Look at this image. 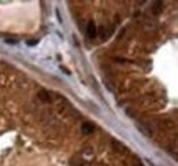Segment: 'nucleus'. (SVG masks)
I'll return each mask as SVG.
<instances>
[{
  "label": "nucleus",
  "mask_w": 178,
  "mask_h": 166,
  "mask_svg": "<svg viewBox=\"0 0 178 166\" xmlns=\"http://www.w3.org/2000/svg\"><path fill=\"white\" fill-rule=\"evenodd\" d=\"M61 69H62V70H63V72H64V73H66V74H69V70H67V69H66V67H61Z\"/></svg>",
  "instance_id": "6"
},
{
  "label": "nucleus",
  "mask_w": 178,
  "mask_h": 166,
  "mask_svg": "<svg viewBox=\"0 0 178 166\" xmlns=\"http://www.w3.org/2000/svg\"><path fill=\"white\" fill-rule=\"evenodd\" d=\"M93 130H95V126H93L92 124L86 122V124H84V125H82V132L85 133V135H89V133H92Z\"/></svg>",
  "instance_id": "2"
},
{
  "label": "nucleus",
  "mask_w": 178,
  "mask_h": 166,
  "mask_svg": "<svg viewBox=\"0 0 178 166\" xmlns=\"http://www.w3.org/2000/svg\"><path fill=\"white\" fill-rule=\"evenodd\" d=\"M38 97H40L43 102H49V96H48V93H47L45 91L38 92Z\"/></svg>",
  "instance_id": "3"
},
{
  "label": "nucleus",
  "mask_w": 178,
  "mask_h": 166,
  "mask_svg": "<svg viewBox=\"0 0 178 166\" xmlns=\"http://www.w3.org/2000/svg\"><path fill=\"white\" fill-rule=\"evenodd\" d=\"M36 43H37L36 40H30V41H28V44H29V46H35Z\"/></svg>",
  "instance_id": "5"
},
{
  "label": "nucleus",
  "mask_w": 178,
  "mask_h": 166,
  "mask_svg": "<svg viewBox=\"0 0 178 166\" xmlns=\"http://www.w3.org/2000/svg\"><path fill=\"white\" fill-rule=\"evenodd\" d=\"M162 2H156L155 3V6H153V12H155V14H159V11H160L162 10Z\"/></svg>",
  "instance_id": "4"
},
{
  "label": "nucleus",
  "mask_w": 178,
  "mask_h": 166,
  "mask_svg": "<svg viewBox=\"0 0 178 166\" xmlns=\"http://www.w3.org/2000/svg\"><path fill=\"white\" fill-rule=\"evenodd\" d=\"M86 35H88L89 39H95L96 36V25L93 21H89L88 26H86Z\"/></svg>",
  "instance_id": "1"
}]
</instances>
